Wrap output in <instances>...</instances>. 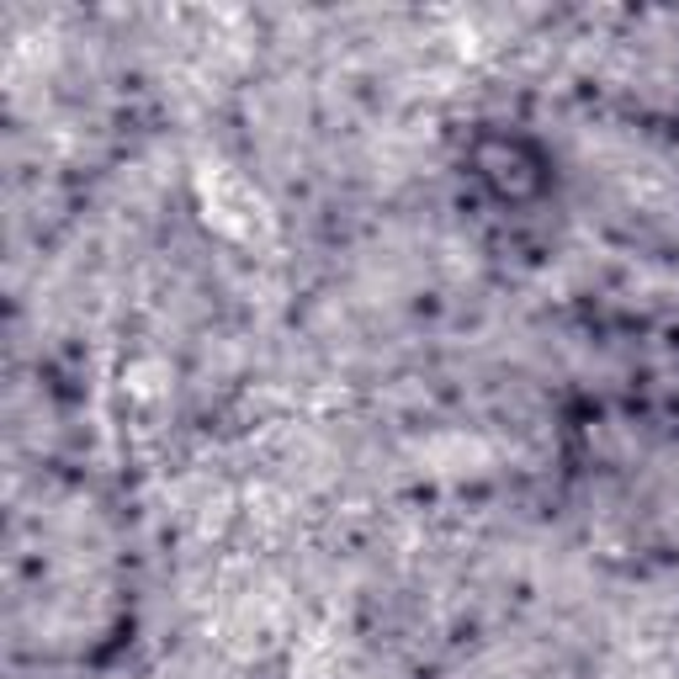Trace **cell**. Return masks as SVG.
Listing matches in <instances>:
<instances>
[]
</instances>
